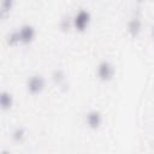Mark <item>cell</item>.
Listing matches in <instances>:
<instances>
[{"label":"cell","mask_w":154,"mask_h":154,"mask_svg":"<svg viewBox=\"0 0 154 154\" xmlns=\"http://www.w3.org/2000/svg\"><path fill=\"white\" fill-rule=\"evenodd\" d=\"M90 20H91L90 12L85 8H81L72 16V28L78 32H83L88 29Z\"/></svg>","instance_id":"obj_1"},{"label":"cell","mask_w":154,"mask_h":154,"mask_svg":"<svg viewBox=\"0 0 154 154\" xmlns=\"http://www.w3.org/2000/svg\"><path fill=\"white\" fill-rule=\"evenodd\" d=\"M25 87H26V90H28L29 94L38 95L46 88V79H45V77L42 75L35 73V75H32V76H30L28 78Z\"/></svg>","instance_id":"obj_2"},{"label":"cell","mask_w":154,"mask_h":154,"mask_svg":"<svg viewBox=\"0 0 154 154\" xmlns=\"http://www.w3.org/2000/svg\"><path fill=\"white\" fill-rule=\"evenodd\" d=\"M116 69L108 60H101L96 67V76L101 82H109L114 77Z\"/></svg>","instance_id":"obj_3"},{"label":"cell","mask_w":154,"mask_h":154,"mask_svg":"<svg viewBox=\"0 0 154 154\" xmlns=\"http://www.w3.org/2000/svg\"><path fill=\"white\" fill-rule=\"evenodd\" d=\"M19 34V42L20 45H29L35 40L36 29L31 24H23L20 28L17 29Z\"/></svg>","instance_id":"obj_4"},{"label":"cell","mask_w":154,"mask_h":154,"mask_svg":"<svg viewBox=\"0 0 154 154\" xmlns=\"http://www.w3.org/2000/svg\"><path fill=\"white\" fill-rule=\"evenodd\" d=\"M102 113L96 109V108H93V109H89L87 113H85V124L89 129L91 130H97L101 124H102Z\"/></svg>","instance_id":"obj_5"},{"label":"cell","mask_w":154,"mask_h":154,"mask_svg":"<svg viewBox=\"0 0 154 154\" xmlns=\"http://www.w3.org/2000/svg\"><path fill=\"white\" fill-rule=\"evenodd\" d=\"M142 31V20L140 16L135 14L128 22V32L131 37H137Z\"/></svg>","instance_id":"obj_6"},{"label":"cell","mask_w":154,"mask_h":154,"mask_svg":"<svg viewBox=\"0 0 154 154\" xmlns=\"http://www.w3.org/2000/svg\"><path fill=\"white\" fill-rule=\"evenodd\" d=\"M0 105L4 111L11 109L13 106V95L7 90H2L0 94Z\"/></svg>","instance_id":"obj_7"},{"label":"cell","mask_w":154,"mask_h":154,"mask_svg":"<svg viewBox=\"0 0 154 154\" xmlns=\"http://www.w3.org/2000/svg\"><path fill=\"white\" fill-rule=\"evenodd\" d=\"M52 81L58 87H64L66 84V73L63 69H55L52 72Z\"/></svg>","instance_id":"obj_8"},{"label":"cell","mask_w":154,"mask_h":154,"mask_svg":"<svg viewBox=\"0 0 154 154\" xmlns=\"http://www.w3.org/2000/svg\"><path fill=\"white\" fill-rule=\"evenodd\" d=\"M25 136H26V131H25V129L24 128H22V126H18V128H16L13 131H12V140L14 141V142H23L24 141V138H25Z\"/></svg>","instance_id":"obj_9"},{"label":"cell","mask_w":154,"mask_h":154,"mask_svg":"<svg viewBox=\"0 0 154 154\" xmlns=\"http://www.w3.org/2000/svg\"><path fill=\"white\" fill-rule=\"evenodd\" d=\"M14 0H1V14L2 17H6L13 8Z\"/></svg>","instance_id":"obj_10"},{"label":"cell","mask_w":154,"mask_h":154,"mask_svg":"<svg viewBox=\"0 0 154 154\" xmlns=\"http://www.w3.org/2000/svg\"><path fill=\"white\" fill-rule=\"evenodd\" d=\"M59 28L63 30V31H66L69 30L70 28H72V17H69L67 14L63 16L59 20Z\"/></svg>","instance_id":"obj_11"},{"label":"cell","mask_w":154,"mask_h":154,"mask_svg":"<svg viewBox=\"0 0 154 154\" xmlns=\"http://www.w3.org/2000/svg\"><path fill=\"white\" fill-rule=\"evenodd\" d=\"M6 42H7V45H10V46H17V45L20 43V42H19V34H18V30H17V29L13 30V31H11V32L6 36Z\"/></svg>","instance_id":"obj_12"},{"label":"cell","mask_w":154,"mask_h":154,"mask_svg":"<svg viewBox=\"0 0 154 154\" xmlns=\"http://www.w3.org/2000/svg\"><path fill=\"white\" fill-rule=\"evenodd\" d=\"M138 4H142V2H144V1H147V0H136Z\"/></svg>","instance_id":"obj_13"},{"label":"cell","mask_w":154,"mask_h":154,"mask_svg":"<svg viewBox=\"0 0 154 154\" xmlns=\"http://www.w3.org/2000/svg\"><path fill=\"white\" fill-rule=\"evenodd\" d=\"M152 34H153V38H154V26H153V31H152Z\"/></svg>","instance_id":"obj_14"}]
</instances>
